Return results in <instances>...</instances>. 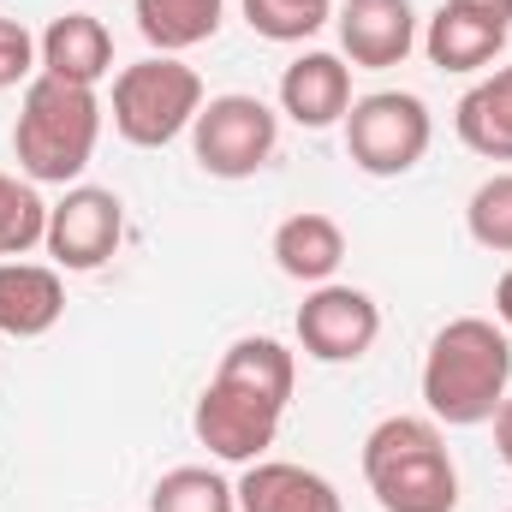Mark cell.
<instances>
[{"label":"cell","instance_id":"cell-1","mask_svg":"<svg viewBox=\"0 0 512 512\" xmlns=\"http://www.w3.org/2000/svg\"><path fill=\"white\" fill-rule=\"evenodd\" d=\"M292 382H298V352H286L268 334L233 340L221 352L209 387L197 393V411H191L197 441L221 465L268 459V447L280 435V417H286V399H292Z\"/></svg>","mask_w":512,"mask_h":512},{"label":"cell","instance_id":"cell-2","mask_svg":"<svg viewBox=\"0 0 512 512\" xmlns=\"http://www.w3.org/2000/svg\"><path fill=\"white\" fill-rule=\"evenodd\" d=\"M512 393V334L489 316H453L423 352V405L447 429L495 423Z\"/></svg>","mask_w":512,"mask_h":512},{"label":"cell","instance_id":"cell-3","mask_svg":"<svg viewBox=\"0 0 512 512\" xmlns=\"http://www.w3.org/2000/svg\"><path fill=\"white\" fill-rule=\"evenodd\" d=\"M102 120H108V108H102V96L90 84H66V78L36 72L24 84L18 120H12L18 173L30 185H78L84 167L96 161Z\"/></svg>","mask_w":512,"mask_h":512},{"label":"cell","instance_id":"cell-4","mask_svg":"<svg viewBox=\"0 0 512 512\" xmlns=\"http://www.w3.org/2000/svg\"><path fill=\"white\" fill-rule=\"evenodd\" d=\"M364 483L382 512H453L459 471L435 417H382L364 435Z\"/></svg>","mask_w":512,"mask_h":512},{"label":"cell","instance_id":"cell-5","mask_svg":"<svg viewBox=\"0 0 512 512\" xmlns=\"http://www.w3.org/2000/svg\"><path fill=\"white\" fill-rule=\"evenodd\" d=\"M108 114L131 149H167L203 114V78L179 54H149L137 66H120Z\"/></svg>","mask_w":512,"mask_h":512},{"label":"cell","instance_id":"cell-6","mask_svg":"<svg viewBox=\"0 0 512 512\" xmlns=\"http://www.w3.org/2000/svg\"><path fill=\"white\" fill-rule=\"evenodd\" d=\"M340 126H346V155H352V167L370 173V179H399V173H411V167L429 155V143H435V114H429V102L411 96V90L358 96Z\"/></svg>","mask_w":512,"mask_h":512},{"label":"cell","instance_id":"cell-7","mask_svg":"<svg viewBox=\"0 0 512 512\" xmlns=\"http://www.w3.org/2000/svg\"><path fill=\"white\" fill-rule=\"evenodd\" d=\"M280 149V114L262 96H209L191 120V155L209 179H256Z\"/></svg>","mask_w":512,"mask_h":512},{"label":"cell","instance_id":"cell-8","mask_svg":"<svg viewBox=\"0 0 512 512\" xmlns=\"http://www.w3.org/2000/svg\"><path fill=\"white\" fill-rule=\"evenodd\" d=\"M120 239H126V203L108 185H66V197L48 203L42 251L54 256V268L96 274L102 262H114Z\"/></svg>","mask_w":512,"mask_h":512},{"label":"cell","instance_id":"cell-9","mask_svg":"<svg viewBox=\"0 0 512 512\" xmlns=\"http://www.w3.org/2000/svg\"><path fill=\"white\" fill-rule=\"evenodd\" d=\"M382 340V304L364 286H310L298 304V346L316 364H358Z\"/></svg>","mask_w":512,"mask_h":512},{"label":"cell","instance_id":"cell-10","mask_svg":"<svg viewBox=\"0 0 512 512\" xmlns=\"http://www.w3.org/2000/svg\"><path fill=\"white\" fill-rule=\"evenodd\" d=\"M334 30H340V60L358 72H387L405 66V54L417 48V6L411 0H340L334 6Z\"/></svg>","mask_w":512,"mask_h":512},{"label":"cell","instance_id":"cell-11","mask_svg":"<svg viewBox=\"0 0 512 512\" xmlns=\"http://www.w3.org/2000/svg\"><path fill=\"white\" fill-rule=\"evenodd\" d=\"M280 114L304 131H328L352 114V66L328 48L298 54L280 72Z\"/></svg>","mask_w":512,"mask_h":512},{"label":"cell","instance_id":"cell-12","mask_svg":"<svg viewBox=\"0 0 512 512\" xmlns=\"http://www.w3.org/2000/svg\"><path fill=\"white\" fill-rule=\"evenodd\" d=\"M507 30L512 24L489 18V12H471L459 0H441L417 42H423L429 66H441V72H483V66H495L507 54Z\"/></svg>","mask_w":512,"mask_h":512},{"label":"cell","instance_id":"cell-13","mask_svg":"<svg viewBox=\"0 0 512 512\" xmlns=\"http://www.w3.org/2000/svg\"><path fill=\"white\" fill-rule=\"evenodd\" d=\"M66 316V280L54 262H0V334L6 340H42Z\"/></svg>","mask_w":512,"mask_h":512},{"label":"cell","instance_id":"cell-14","mask_svg":"<svg viewBox=\"0 0 512 512\" xmlns=\"http://www.w3.org/2000/svg\"><path fill=\"white\" fill-rule=\"evenodd\" d=\"M233 489H239V512H346L340 489L322 471L292 459H256Z\"/></svg>","mask_w":512,"mask_h":512},{"label":"cell","instance_id":"cell-15","mask_svg":"<svg viewBox=\"0 0 512 512\" xmlns=\"http://www.w3.org/2000/svg\"><path fill=\"white\" fill-rule=\"evenodd\" d=\"M36 54H42V72L48 78H66V84H102L114 72V36L96 12H60L42 36H36Z\"/></svg>","mask_w":512,"mask_h":512},{"label":"cell","instance_id":"cell-16","mask_svg":"<svg viewBox=\"0 0 512 512\" xmlns=\"http://www.w3.org/2000/svg\"><path fill=\"white\" fill-rule=\"evenodd\" d=\"M274 268L286 280H304V286H328L346 262V227L322 209H298L274 227Z\"/></svg>","mask_w":512,"mask_h":512},{"label":"cell","instance_id":"cell-17","mask_svg":"<svg viewBox=\"0 0 512 512\" xmlns=\"http://www.w3.org/2000/svg\"><path fill=\"white\" fill-rule=\"evenodd\" d=\"M453 131L471 155L483 161H512V66H495L489 78H477L459 108H453Z\"/></svg>","mask_w":512,"mask_h":512},{"label":"cell","instance_id":"cell-18","mask_svg":"<svg viewBox=\"0 0 512 512\" xmlns=\"http://www.w3.org/2000/svg\"><path fill=\"white\" fill-rule=\"evenodd\" d=\"M131 12H137V30L155 54H185V48L215 42L227 0H131Z\"/></svg>","mask_w":512,"mask_h":512},{"label":"cell","instance_id":"cell-19","mask_svg":"<svg viewBox=\"0 0 512 512\" xmlns=\"http://www.w3.org/2000/svg\"><path fill=\"white\" fill-rule=\"evenodd\" d=\"M149 512H239V489L209 465H173L149 489Z\"/></svg>","mask_w":512,"mask_h":512},{"label":"cell","instance_id":"cell-20","mask_svg":"<svg viewBox=\"0 0 512 512\" xmlns=\"http://www.w3.org/2000/svg\"><path fill=\"white\" fill-rule=\"evenodd\" d=\"M42 233H48V203L36 197V185L18 173H0V262L36 251Z\"/></svg>","mask_w":512,"mask_h":512},{"label":"cell","instance_id":"cell-21","mask_svg":"<svg viewBox=\"0 0 512 512\" xmlns=\"http://www.w3.org/2000/svg\"><path fill=\"white\" fill-rule=\"evenodd\" d=\"M340 0H245V24L262 42H310Z\"/></svg>","mask_w":512,"mask_h":512},{"label":"cell","instance_id":"cell-22","mask_svg":"<svg viewBox=\"0 0 512 512\" xmlns=\"http://www.w3.org/2000/svg\"><path fill=\"white\" fill-rule=\"evenodd\" d=\"M465 233L495 256H512V173H495L465 203Z\"/></svg>","mask_w":512,"mask_h":512},{"label":"cell","instance_id":"cell-23","mask_svg":"<svg viewBox=\"0 0 512 512\" xmlns=\"http://www.w3.org/2000/svg\"><path fill=\"white\" fill-rule=\"evenodd\" d=\"M36 66H42V54H36V36H30L18 18H6V12H0V90H18V84H30V78H36Z\"/></svg>","mask_w":512,"mask_h":512},{"label":"cell","instance_id":"cell-24","mask_svg":"<svg viewBox=\"0 0 512 512\" xmlns=\"http://www.w3.org/2000/svg\"><path fill=\"white\" fill-rule=\"evenodd\" d=\"M495 447H501V459L512 465V393L501 399V411H495Z\"/></svg>","mask_w":512,"mask_h":512},{"label":"cell","instance_id":"cell-25","mask_svg":"<svg viewBox=\"0 0 512 512\" xmlns=\"http://www.w3.org/2000/svg\"><path fill=\"white\" fill-rule=\"evenodd\" d=\"M495 322H501V328L512 334V268L501 274V280H495Z\"/></svg>","mask_w":512,"mask_h":512},{"label":"cell","instance_id":"cell-26","mask_svg":"<svg viewBox=\"0 0 512 512\" xmlns=\"http://www.w3.org/2000/svg\"><path fill=\"white\" fill-rule=\"evenodd\" d=\"M459 6H471V12H489V18L512 24V0H459Z\"/></svg>","mask_w":512,"mask_h":512}]
</instances>
